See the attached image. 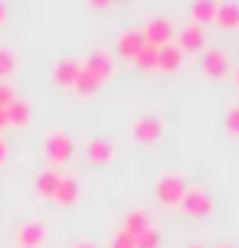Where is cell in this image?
<instances>
[{"mask_svg":"<svg viewBox=\"0 0 239 248\" xmlns=\"http://www.w3.org/2000/svg\"><path fill=\"white\" fill-rule=\"evenodd\" d=\"M188 191V182L182 172H163L158 176V185H155V197L163 203V206H179L182 197Z\"/></svg>","mask_w":239,"mask_h":248,"instance_id":"obj_1","label":"cell"},{"mask_svg":"<svg viewBox=\"0 0 239 248\" xmlns=\"http://www.w3.org/2000/svg\"><path fill=\"white\" fill-rule=\"evenodd\" d=\"M160 133H163V121L155 115H140L130 124V136L136 142H158Z\"/></svg>","mask_w":239,"mask_h":248,"instance_id":"obj_6","label":"cell"},{"mask_svg":"<svg viewBox=\"0 0 239 248\" xmlns=\"http://www.w3.org/2000/svg\"><path fill=\"white\" fill-rule=\"evenodd\" d=\"M215 21L221 24V28H227V31H233V28H239V3H218V12H215Z\"/></svg>","mask_w":239,"mask_h":248,"instance_id":"obj_18","label":"cell"},{"mask_svg":"<svg viewBox=\"0 0 239 248\" xmlns=\"http://www.w3.org/2000/svg\"><path fill=\"white\" fill-rule=\"evenodd\" d=\"M100 85H103V82H100L94 73H88V70L82 67V73H79V79H76V85H73V88H76L82 97H91V94H97Z\"/></svg>","mask_w":239,"mask_h":248,"instance_id":"obj_21","label":"cell"},{"mask_svg":"<svg viewBox=\"0 0 239 248\" xmlns=\"http://www.w3.org/2000/svg\"><path fill=\"white\" fill-rule=\"evenodd\" d=\"M43 148H46V157L52 160L55 167H64L67 160L73 157V140H70L64 130H52L43 140Z\"/></svg>","mask_w":239,"mask_h":248,"instance_id":"obj_3","label":"cell"},{"mask_svg":"<svg viewBox=\"0 0 239 248\" xmlns=\"http://www.w3.org/2000/svg\"><path fill=\"white\" fill-rule=\"evenodd\" d=\"M140 31H143V36H145V43H148V46H158V48L170 46L173 36H175V28H173V21H170L167 16H152Z\"/></svg>","mask_w":239,"mask_h":248,"instance_id":"obj_2","label":"cell"},{"mask_svg":"<svg viewBox=\"0 0 239 248\" xmlns=\"http://www.w3.org/2000/svg\"><path fill=\"white\" fill-rule=\"evenodd\" d=\"M179 209H182L185 215H191V218H203V215L212 212V197L206 194V188H200V185H191V188L185 191Z\"/></svg>","mask_w":239,"mask_h":248,"instance_id":"obj_4","label":"cell"},{"mask_svg":"<svg viewBox=\"0 0 239 248\" xmlns=\"http://www.w3.org/2000/svg\"><path fill=\"white\" fill-rule=\"evenodd\" d=\"M88 157H91L94 164H109V160L115 157V142H112L109 136H94V140H88Z\"/></svg>","mask_w":239,"mask_h":248,"instance_id":"obj_12","label":"cell"},{"mask_svg":"<svg viewBox=\"0 0 239 248\" xmlns=\"http://www.w3.org/2000/svg\"><path fill=\"white\" fill-rule=\"evenodd\" d=\"M79 194H82V188H79L76 179H73V176H61V185H58V191H55L52 200L61 203V206H73L79 200Z\"/></svg>","mask_w":239,"mask_h":248,"instance_id":"obj_13","label":"cell"},{"mask_svg":"<svg viewBox=\"0 0 239 248\" xmlns=\"http://www.w3.org/2000/svg\"><path fill=\"white\" fill-rule=\"evenodd\" d=\"M58 185H61V172L58 170H43L40 176H36V197H40V200H52Z\"/></svg>","mask_w":239,"mask_h":248,"instance_id":"obj_14","label":"cell"},{"mask_svg":"<svg viewBox=\"0 0 239 248\" xmlns=\"http://www.w3.org/2000/svg\"><path fill=\"white\" fill-rule=\"evenodd\" d=\"M200 73L203 76H209V79H218V76H224V73H230V58H227V52L224 48H206L203 52V58H200Z\"/></svg>","mask_w":239,"mask_h":248,"instance_id":"obj_5","label":"cell"},{"mask_svg":"<svg viewBox=\"0 0 239 248\" xmlns=\"http://www.w3.org/2000/svg\"><path fill=\"white\" fill-rule=\"evenodd\" d=\"M3 21H6V6L0 3V24H3Z\"/></svg>","mask_w":239,"mask_h":248,"instance_id":"obj_30","label":"cell"},{"mask_svg":"<svg viewBox=\"0 0 239 248\" xmlns=\"http://www.w3.org/2000/svg\"><path fill=\"white\" fill-rule=\"evenodd\" d=\"M118 52L124 55V58H136L140 55V48L145 46V36H143V31L140 28H130V31H121L118 33Z\"/></svg>","mask_w":239,"mask_h":248,"instance_id":"obj_11","label":"cell"},{"mask_svg":"<svg viewBox=\"0 0 239 248\" xmlns=\"http://www.w3.org/2000/svg\"><path fill=\"white\" fill-rule=\"evenodd\" d=\"M185 248H203V245H200V242H191V245H185Z\"/></svg>","mask_w":239,"mask_h":248,"instance_id":"obj_31","label":"cell"},{"mask_svg":"<svg viewBox=\"0 0 239 248\" xmlns=\"http://www.w3.org/2000/svg\"><path fill=\"white\" fill-rule=\"evenodd\" d=\"M12 70H16V55H12L9 46H0V79L9 76Z\"/></svg>","mask_w":239,"mask_h":248,"instance_id":"obj_23","label":"cell"},{"mask_svg":"<svg viewBox=\"0 0 239 248\" xmlns=\"http://www.w3.org/2000/svg\"><path fill=\"white\" fill-rule=\"evenodd\" d=\"M179 67H182V52L175 48V43L163 46L160 52H158V70H163V73H173V70H179Z\"/></svg>","mask_w":239,"mask_h":248,"instance_id":"obj_15","label":"cell"},{"mask_svg":"<svg viewBox=\"0 0 239 248\" xmlns=\"http://www.w3.org/2000/svg\"><path fill=\"white\" fill-rule=\"evenodd\" d=\"M79 73H82V61L76 58H61L58 64L52 67V79L61 85V88H73L79 79Z\"/></svg>","mask_w":239,"mask_h":248,"instance_id":"obj_8","label":"cell"},{"mask_svg":"<svg viewBox=\"0 0 239 248\" xmlns=\"http://www.w3.org/2000/svg\"><path fill=\"white\" fill-rule=\"evenodd\" d=\"M6 124H9V121H6V109H0V130H3Z\"/></svg>","mask_w":239,"mask_h":248,"instance_id":"obj_29","label":"cell"},{"mask_svg":"<svg viewBox=\"0 0 239 248\" xmlns=\"http://www.w3.org/2000/svg\"><path fill=\"white\" fill-rule=\"evenodd\" d=\"M43 236H46V224H43V221H28V224L18 227L16 245L18 248H36V245H43Z\"/></svg>","mask_w":239,"mask_h":248,"instance_id":"obj_10","label":"cell"},{"mask_svg":"<svg viewBox=\"0 0 239 248\" xmlns=\"http://www.w3.org/2000/svg\"><path fill=\"white\" fill-rule=\"evenodd\" d=\"M12 100H16V88L6 85V82H0V109H6Z\"/></svg>","mask_w":239,"mask_h":248,"instance_id":"obj_26","label":"cell"},{"mask_svg":"<svg viewBox=\"0 0 239 248\" xmlns=\"http://www.w3.org/2000/svg\"><path fill=\"white\" fill-rule=\"evenodd\" d=\"M148 224H152V221H148V212L145 209H130L127 215H124V233H130V236H136V233H143Z\"/></svg>","mask_w":239,"mask_h":248,"instance_id":"obj_16","label":"cell"},{"mask_svg":"<svg viewBox=\"0 0 239 248\" xmlns=\"http://www.w3.org/2000/svg\"><path fill=\"white\" fill-rule=\"evenodd\" d=\"M73 248H97V242H88V239H82V242H76Z\"/></svg>","mask_w":239,"mask_h":248,"instance_id":"obj_28","label":"cell"},{"mask_svg":"<svg viewBox=\"0 0 239 248\" xmlns=\"http://www.w3.org/2000/svg\"><path fill=\"white\" fill-rule=\"evenodd\" d=\"M82 67H85L88 73H94L100 82H106V79L112 76V55L103 52V48H91V52H88V58L82 61Z\"/></svg>","mask_w":239,"mask_h":248,"instance_id":"obj_9","label":"cell"},{"mask_svg":"<svg viewBox=\"0 0 239 248\" xmlns=\"http://www.w3.org/2000/svg\"><path fill=\"white\" fill-rule=\"evenodd\" d=\"M224 127H227L233 136H239V106L227 109V115H224Z\"/></svg>","mask_w":239,"mask_h":248,"instance_id":"obj_25","label":"cell"},{"mask_svg":"<svg viewBox=\"0 0 239 248\" xmlns=\"http://www.w3.org/2000/svg\"><path fill=\"white\" fill-rule=\"evenodd\" d=\"M215 248H233V245H215Z\"/></svg>","mask_w":239,"mask_h":248,"instance_id":"obj_33","label":"cell"},{"mask_svg":"<svg viewBox=\"0 0 239 248\" xmlns=\"http://www.w3.org/2000/svg\"><path fill=\"white\" fill-rule=\"evenodd\" d=\"M233 79H236V88H239V70H236V73H233Z\"/></svg>","mask_w":239,"mask_h":248,"instance_id":"obj_32","label":"cell"},{"mask_svg":"<svg viewBox=\"0 0 239 248\" xmlns=\"http://www.w3.org/2000/svg\"><path fill=\"white\" fill-rule=\"evenodd\" d=\"M158 52H160L158 46H148V43H145V46L140 48V55L133 58V64L140 67L143 73H152V70H158Z\"/></svg>","mask_w":239,"mask_h":248,"instance_id":"obj_19","label":"cell"},{"mask_svg":"<svg viewBox=\"0 0 239 248\" xmlns=\"http://www.w3.org/2000/svg\"><path fill=\"white\" fill-rule=\"evenodd\" d=\"M6 121L9 124H28L31 121V103L24 97H16L9 106H6Z\"/></svg>","mask_w":239,"mask_h":248,"instance_id":"obj_17","label":"cell"},{"mask_svg":"<svg viewBox=\"0 0 239 248\" xmlns=\"http://www.w3.org/2000/svg\"><path fill=\"white\" fill-rule=\"evenodd\" d=\"M133 245L136 248H160V230L155 224H148L143 233H136V236H133Z\"/></svg>","mask_w":239,"mask_h":248,"instance_id":"obj_22","label":"cell"},{"mask_svg":"<svg viewBox=\"0 0 239 248\" xmlns=\"http://www.w3.org/2000/svg\"><path fill=\"white\" fill-rule=\"evenodd\" d=\"M206 43V33H203V24H185V28L175 33V48L185 55V52H197V48H203Z\"/></svg>","mask_w":239,"mask_h":248,"instance_id":"obj_7","label":"cell"},{"mask_svg":"<svg viewBox=\"0 0 239 248\" xmlns=\"http://www.w3.org/2000/svg\"><path fill=\"white\" fill-rule=\"evenodd\" d=\"M109 248H136V245H133V236H130V233L118 230V233H112V239H109Z\"/></svg>","mask_w":239,"mask_h":248,"instance_id":"obj_24","label":"cell"},{"mask_svg":"<svg viewBox=\"0 0 239 248\" xmlns=\"http://www.w3.org/2000/svg\"><path fill=\"white\" fill-rule=\"evenodd\" d=\"M6 160H9V142H6V140H0V167H3Z\"/></svg>","mask_w":239,"mask_h":248,"instance_id":"obj_27","label":"cell"},{"mask_svg":"<svg viewBox=\"0 0 239 248\" xmlns=\"http://www.w3.org/2000/svg\"><path fill=\"white\" fill-rule=\"evenodd\" d=\"M215 12H218V6H215V3H209V0H197V3L191 6V21H194V24L215 21Z\"/></svg>","mask_w":239,"mask_h":248,"instance_id":"obj_20","label":"cell"}]
</instances>
